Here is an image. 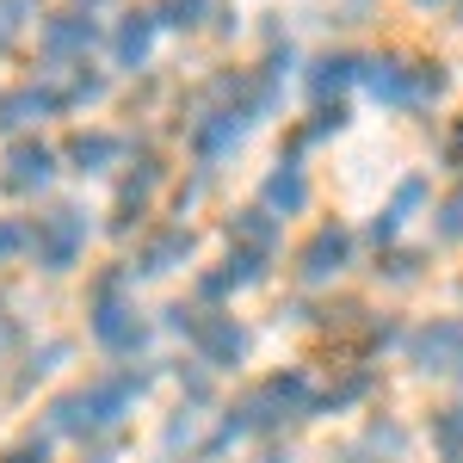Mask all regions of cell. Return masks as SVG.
<instances>
[{
    "label": "cell",
    "mask_w": 463,
    "mask_h": 463,
    "mask_svg": "<svg viewBox=\"0 0 463 463\" xmlns=\"http://www.w3.org/2000/svg\"><path fill=\"white\" fill-rule=\"evenodd\" d=\"M316 408H321V390L303 371H272V377H260L248 390L241 408H229V420H222V432L211 439V451L248 439V432H279V427H290V420H309Z\"/></svg>",
    "instance_id": "obj_1"
},
{
    "label": "cell",
    "mask_w": 463,
    "mask_h": 463,
    "mask_svg": "<svg viewBox=\"0 0 463 463\" xmlns=\"http://www.w3.org/2000/svg\"><path fill=\"white\" fill-rule=\"evenodd\" d=\"M377 106H395V111H427L445 99L451 74L445 62H427V56H364V80H358Z\"/></svg>",
    "instance_id": "obj_2"
},
{
    "label": "cell",
    "mask_w": 463,
    "mask_h": 463,
    "mask_svg": "<svg viewBox=\"0 0 463 463\" xmlns=\"http://www.w3.org/2000/svg\"><path fill=\"white\" fill-rule=\"evenodd\" d=\"M137 395H143V371H111V377H99V383H87V390L62 395L50 414H56V427L62 432H106L118 427L130 408H137Z\"/></svg>",
    "instance_id": "obj_3"
},
{
    "label": "cell",
    "mask_w": 463,
    "mask_h": 463,
    "mask_svg": "<svg viewBox=\"0 0 463 463\" xmlns=\"http://www.w3.org/2000/svg\"><path fill=\"white\" fill-rule=\"evenodd\" d=\"M93 334H99V346L106 353H137L143 346V321H137V309L124 303V272H106L99 285H93Z\"/></svg>",
    "instance_id": "obj_4"
},
{
    "label": "cell",
    "mask_w": 463,
    "mask_h": 463,
    "mask_svg": "<svg viewBox=\"0 0 463 463\" xmlns=\"http://www.w3.org/2000/svg\"><path fill=\"white\" fill-rule=\"evenodd\" d=\"M408 364L420 377H458L463 371V316H432L408 334Z\"/></svg>",
    "instance_id": "obj_5"
},
{
    "label": "cell",
    "mask_w": 463,
    "mask_h": 463,
    "mask_svg": "<svg viewBox=\"0 0 463 463\" xmlns=\"http://www.w3.org/2000/svg\"><path fill=\"white\" fill-rule=\"evenodd\" d=\"M32 248H37V266H43V272H69L74 260H80V248H87V216L69 211V204L50 211V216H37Z\"/></svg>",
    "instance_id": "obj_6"
},
{
    "label": "cell",
    "mask_w": 463,
    "mask_h": 463,
    "mask_svg": "<svg viewBox=\"0 0 463 463\" xmlns=\"http://www.w3.org/2000/svg\"><path fill=\"white\" fill-rule=\"evenodd\" d=\"M353 266V235L340 229V222H321L316 235L303 241V253H297V279L303 285H327V279H340Z\"/></svg>",
    "instance_id": "obj_7"
},
{
    "label": "cell",
    "mask_w": 463,
    "mask_h": 463,
    "mask_svg": "<svg viewBox=\"0 0 463 463\" xmlns=\"http://www.w3.org/2000/svg\"><path fill=\"white\" fill-rule=\"evenodd\" d=\"M192 346H198V364L204 371H229V364L248 358V327L235 316H204L198 334H192Z\"/></svg>",
    "instance_id": "obj_8"
},
{
    "label": "cell",
    "mask_w": 463,
    "mask_h": 463,
    "mask_svg": "<svg viewBox=\"0 0 463 463\" xmlns=\"http://www.w3.org/2000/svg\"><path fill=\"white\" fill-rule=\"evenodd\" d=\"M309 192H316V185H309V167H303L297 155H285L272 174L260 179V204L272 216H303L309 211Z\"/></svg>",
    "instance_id": "obj_9"
},
{
    "label": "cell",
    "mask_w": 463,
    "mask_h": 463,
    "mask_svg": "<svg viewBox=\"0 0 463 463\" xmlns=\"http://www.w3.org/2000/svg\"><path fill=\"white\" fill-rule=\"evenodd\" d=\"M241 137H248V118H241V111H204V118L192 124V155H198L204 167H216L222 155L241 148Z\"/></svg>",
    "instance_id": "obj_10"
},
{
    "label": "cell",
    "mask_w": 463,
    "mask_h": 463,
    "mask_svg": "<svg viewBox=\"0 0 463 463\" xmlns=\"http://www.w3.org/2000/svg\"><path fill=\"white\" fill-rule=\"evenodd\" d=\"M358 80H364V56H353V50H327V56L309 62V93H316V106L321 99H340Z\"/></svg>",
    "instance_id": "obj_11"
},
{
    "label": "cell",
    "mask_w": 463,
    "mask_h": 463,
    "mask_svg": "<svg viewBox=\"0 0 463 463\" xmlns=\"http://www.w3.org/2000/svg\"><path fill=\"white\" fill-rule=\"evenodd\" d=\"M99 37L93 25V13H56L50 25H43V56L50 62H69V56H87V43Z\"/></svg>",
    "instance_id": "obj_12"
},
{
    "label": "cell",
    "mask_w": 463,
    "mask_h": 463,
    "mask_svg": "<svg viewBox=\"0 0 463 463\" xmlns=\"http://www.w3.org/2000/svg\"><path fill=\"white\" fill-rule=\"evenodd\" d=\"M192 248H198V241H192V229H185V222H174V229H155V235L143 241V253H137V266L161 279V272H179V266L192 260Z\"/></svg>",
    "instance_id": "obj_13"
},
{
    "label": "cell",
    "mask_w": 463,
    "mask_h": 463,
    "mask_svg": "<svg viewBox=\"0 0 463 463\" xmlns=\"http://www.w3.org/2000/svg\"><path fill=\"white\" fill-rule=\"evenodd\" d=\"M50 174H56V148L50 143H13L6 148V185L32 192V185H43Z\"/></svg>",
    "instance_id": "obj_14"
},
{
    "label": "cell",
    "mask_w": 463,
    "mask_h": 463,
    "mask_svg": "<svg viewBox=\"0 0 463 463\" xmlns=\"http://www.w3.org/2000/svg\"><path fill=\"white\" fill-rule=\"evenodd\" d=\"M229 241L248 248V253H272V248H279V216L266 211V204L235 211V216H229Z\"/></svg>",
    "instance_id": "obj_15"
},
{
    "label": "cell",
    "mask_w": 463,
    "mask_h": 463,
    "mask_svg": "<svg viewBox=\"0 0 463 463\" xmlns=\"http://www.w3.org/2000/svg\"><path fill=\"white\" fill-rule=\"evenodd\" d=\"M56 106H62V93H50V87H13V93H0V130H19Z\"/></svg>",
    "instance_id": "obj_16"
},
{
    "label": "cell",
    "mask_w": 463,
    "mask_h": 463,
    "mask_svg": "<svg viewBox=\"0 0 463 463\" xmlns=\"http://www.w3.org/2000/svg\"><path fill=\"white\" fill-rule=\"evenodd\" d=\"M155 25H161L155 13H130V19L118 25L111 50H118V62H124V69H143V62H148V50H155Z\"/></svg>",
    "instance_id": "obj_17"
},
{
    "label": "cell",
    "mask_w": 463,
    "mask_h": 463,
    "mask_svg": "<svg viewBox=\"0 0 463 463\" xmlns=\"http://www.w3.org/2000/svg\"><path fill=\"white\" fill-rule=\"evenodd\" d=\"M371 390H377V371H371V364H346V371H340V377L321 390V408H327V414H340V408H358V402H364ZM321 408H316V414H321Z\"/></svg>",
    "instance_id": "obj_18"
},
{
    "label": "cell",
    "mask_w": 463,
    "mask_h": 463,
    "mask_svg": "<svg viewBox=\"0 0 463 463\" xmlns=\"http://www.w3.org/2000/svg\"><path fill=\"white\" fill-rule=\"evenodd\" d=\"M118 137H106V130H80L69 143V161H74V174H106L111 161H118Z\"/></svg>",
    "instance_id": "obj_19"
},
{
    "label": "cell",
    "mask_w": 463,
    "mask_h": 463,
    "mask_svg": "<svg viewBox=\"0 0 463 463\" xmlns=\"http://www.w3.org/2000/svg\"><path fill=\"white\" fill-rule=\"evenodd\" d=\"M155 185H161V167H155V155H143V167L124 179V192H118V222L143 216V211H148V198H155Z\"/></svg>",
    "instance_id": "obj_20"
},
{
    "label": "cell",
    "mask_w": 463,
    "mask_h": 463,
    "mask_svg": "<svg viewBox=\"0 0 463 463\" xmlns=\"http://www.w3.org/2000/svg\"><path fill=\"white\" fill-rule=\"evenodd\" d=\"M427 439H432V451H439V458H463V402H451V408H432Z\"/></svg>",
    "instance_id": "obj_21"
},
{
    "label": "cell",
    "mask_w": 463,
    "mask_h": 463,
    "mask_svg": "<svg viewBox=\"0 0 463 463\" xmlns=\"http://www.w3.org/2000/svg\"><path fill=\"white\" fill-rule=\"evenodd\" d=\"M364 445H371L383 463H402L414 439H408V427H402V420H390V414H383V420H371V427H364Z\"/></svg>",
    "instance_id": "obj_22"
},
{
    "label": "cell",
    "mask_w": 463,
    "mask_h": 463,
    "mask_svg": "<svg viewBox=\"0 0 463 463\" xmlns=\"http://www.w3.org/2000/svg\"><path fill=\"white\" fill-rule=\"evenodd\" d=\"M334 130H346V106H340V99H321V106L309 111V124H297V148L321 143V137H334Z\"/></svg>",
    "instance_id": "obj_23"
},
{
    "label": "cell",
    "mask_w": 463,
    "mask_h": 463,
    "mask_svg": "<svg viewBox=\"0 0 463 463\" xmlns=\"http://www.w3.org/2000/svg\"><path fill=\"white\" fill-rule=\"evenodd\" d=\"M204 13H211V0H161V6H155V19H161V25H174V32L204 25Z\"/></svg>",
    "instance_id": "obj_24"
},
{
    "label": "cell",
    "mask_w": 463,
    "mask_h": 463,
    "mask_svg": "<svg viewBox=\"0 0 463 463\" xmlns=\"http://www.w3.org/2000/svg\"><path fill=\"white\" fill-rule=\"evenodd\" d=\"M439 241H463V179L439 198Z\"/></svg>",
    "instance_id": "obj_25"
},
{
    "label": "cell",
    "mask_w": 463,
    "mask_h": 463,
    "mask_svg": "<svg viewBox=\"0 0 463 463\" xmlns=\"http://www.w3.org/2000/svg\"><path fill=\"white\" fill-rule=\"evenodd\" d=\"M377 272H383L390 285H408V279L420 272V253H414V248H390L383 260H377Z\"/></svg>",
    "instance_id": "obj_26"
},
{
    "label": "cell",
    "mask_w": 463,
    "mask_h": 463,
    "mask_svg": "<svg viewBox=\"0 0 463 463\" xmlns=\"http://www.w3.org/2000/svg\"><path fill=\"white\" fill-rule=\"evenodd\" d=\"M25 241H32V235H25V222H0V266H6L13 253L25 248Z\"/></svg>",
    "instance_id": "obj_27"
},
{
    "label": "cell",
    "mask_w": 463,
    "mask_h": 463,
    "mask_svg": "<svg viewBox=\"0 0 463 463\" xmlns=\"http://www.w3.org/2000/svg\"><path fill=\"white\" fill-rule=\"evenodd\" d=\"M0 463H50V445H43V439H25V445H13Z\"/></svg>",
    "instance_id": "obj_28"
},
{
    "label": "cell",
    "mask_w": 463,
    "mask_h": 463,
    "mask_svg": "<svg viewBox=\"0 0 463 463\" xmlns=\"http://www.w3.org/2000/svg\"><path fill=\"white\" fill-rule=\"evenodd\" d=\"M99 93H106L99 74H74V80H69V99H99Z\"/></svg>",
    "instance_id": "obj_29"
},
{
    "label": "cell",
    "mask_w": 463,
    "mask_h": 463,
    "mask_svg": "<svg viewBox=\"0 0 463 463\" xmlns=\"http://www.w3.org/2000/svg\"><path fill=\"white\" fill-rule=\"evenodd\" d=\"M445 161H451V167H463V118L445 130Z\"/></svg>",
    "instance_id": "obj_30"
},
{
    "label": "cell",
    "mask_w": 463,
    "mask_h": 463,
    "mask_svg": "<svg viewBox=\"0 0 463 463\" xmlns=\"http://www.w3.org/2000/svg\"><path fill=\"white\" fill-rule=\"evenodd\" d=\"M334 463H383V458H377V451H371V445L358 439V445H346V451H340V458H334Z\"/></svg>",
    "instance_id": "obj_31"
},
{
    "label": "cell",
    "mask_w": 463,
    "mask_h": 463,
    "mask_svg": "<svg viewBox=\"0 0 463 463\" xmlns=\"http://www.w3.org/2000/svg\"><path fill=\"white\" fill-rule=\"evenodd\" d=\"M253 463H297V458H290V451H260Z\"/></svg>",
    "instance_id": "obj_32"
},
{
    "label": "cell",
    "mask_w": 463,
    "mask_h": 463,
    "mask_svg": "<svg viewBox=\"0 0 463 463\" xmlns=\"http://www.w3.org/2000/svg\"><path fill=\"white\" fill-rule=\"evenodd\" d=\"M414 6H439V0H414Z\"/></svg>",
    "instance_id": "obj_33"
},
{
    "label": "cell",
    "mask_w": 463,
    "mask_h": 463,
    "mask_svg": "<svg viewBox=\"0 0 463 463\" xmlns=\"http://www.w3.org/2000/svg\"><path fill=\"white\" fill-rule=\"evenodd\" d=\"M439 463H463V458H439Z\"/></svg>",
    "instance_id": "obj_34"
},
{
    "label": "cell",
    "mask_w": 463,
    "mask_h": 463,
    "mask_svg": "<svg viewBox=\"0 0 463 463\" xmlns=\"http://www.w3.org/2000/svg\"><path fill=\"white\" fill-rule=\"evenodd\" d=\"M458 19H463V0H458Z\"/></svg>",
    "instance_id": "obj_35"
}]
</instances>
